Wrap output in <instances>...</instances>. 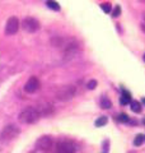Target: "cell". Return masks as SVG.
<instances>
[{
  "label": "cell",
  "instance_id": "6da1fadb",
  "mask_svg": "<svg viewBox=\"0 0 145 153\" xmlns=\"http://www.w3.org/2000/svg\"><path fill=\"white\" fill-rule=\"evenodd\" d=\"M40 117H41L40 111L37 110V107H32V106L27 107L26 110H23V111L19 114V121L22 124H27V125L37 123Z\"/></svg>",
  "mask_w": 145,
  "mask_h": 153
},
{
  "label": "cell",
  "instance_id": "7a4b0ae2",
  "mask_svg": "<svg viewBox=\"0 0 145 153\" xmlns=\"http://www.w3.org/2000/svg\"><path fill=\"white\" fill-rule=\"evenodd\" d=\"M76 88L74 85H62L57 89L56 92V97L60 100V101H69L75 96Z\"/></svg>",
  "mask_w": 145,
  "mask_h": 153
},
{
  "label": "cell",
  "instance_id": "3957f363",
  "mask_svg": "<svg viewBox=\"0 0 145 153\" xmlns=\"http://www.w3.org/2000/svg\"><path fill=\"white\" fill-rule=\"evenodd\" d=\"M19 128H17L16 125H7L5 128L1 130L0 134V139L3 142H10L14 138H17L19 135Z\"/></svg>",
  "mask_w": 145,
  "mask_h": 153
},
{
  "label": "cell",
  "instance_id": "277c9868",
  "mask_svg": "<svg viewBox=\"0 0 145 153\" xmlns=\"http://www.w3.org/2000/svg\"><path fill=\"white\" fill-rule=\"evenodd\" d=\"M76 147L71 140L61 139L56 143V153H75Z\"/></svg>",
  "mask_w": 145,
  "mask_h": 153
},
{
  "label": "cell",
  "instance_id": "5b68a950",
  "mask_svg": "<svg viewBox=\"0 0 145 153\" xmlns=\"http://www.w3.org/2000/svg\"><path fill=\"white\" fill-rule=\"evenodd\" d=\"M22 27H23V30L26 32H28V33H35V32H37L38 30H40L41 26H40V22H38L36 18L27 17V18L23 19Z\"/></svg>",
  "mask_w": 145,
  "mask_h": 153
},
{
  "label": "cell",
  "instance_id": "8992f818",
  "mask_svg": "<svg viewBox=\"0 0 145 153\" xmlns=\"http://www.w3.org/2000/svg\"><path fill=\"white\" fill-rule=\"evenodd\" d=\"M52 146H54V140L48 135H43L41 138H38V140L36 142V148L43 152H48L52 148Z\"/></svg>",
  "mask_w": 145,
  "mask_h": 153
},
{
  "label": "cell",
  "instance_id": "52a82bcc",
  "mask_svg": "<svg viewBox=\"0 0 145 153\" xmlns=\"http://www.w3.org/2000/svg\"><path fill=\"white\" fill-rule=\"evenodd\" d=\"M19 30V21L17 17H10L7 21V25H5V35L8 36H12L14 33H17Z\"/></svg>",
  "mask_w": 145,
  "mask_h": 153
},
{
  "label": "cell",
  "instance_id": "ba28073f",
  "mask_svg": "<svg viewBox=\"0 0 145 153\" xmlns=\"http://www.w3.org/2000/svg\"><path fill=\"white\" fill-rule=\"evenodd\" d=\"M40 87H41V83L37 76H31L26 82V84H24V91L27 93H36L40 89Z\"/></svg>",
  "mask_w": 145,
  "mask_h": 153
},
{
  "label": "cell",
  "instance_id": "9c48e42d",
  "mask_svg": "<svg viewBox=\"0 0 145 153\" xmlns=\"http://www.w3.org/2000/svg\"><path fill=\"white\" fill-rule=\"evenodd\" d=\"M130 101H131V94H130V92L122 91V94H121V103L127 105V103H130Z\"/></svg>",
  "mask_w": 145,
  "mask_h": 153
},
{
  "label": "cell",
  "instance_id": "30bf717a",
  "mask_svg": "<svg viewBox=\"0 0 145 153\" xmlns=\"http://www.w3.org/2000/svg\"><path fill=\"white\" fill-rule=\"evenodd\" d=\"M46 5L52 9V10H55V12H59L60 10V5H59V3L55 1V0H47L46 1Z\"/></svg>",
  "mask_w": 145,
  "mask_h": 153
},
{
  "label": "cell",
  "instance_id": "8fae6325",
  "mask_svg": "<svg viewBox=\"0 0 145 153\" xmlns=\"http://www.w3.org/2000/svg\"><path fill=\"white\" fill-rule=\"evenodd\" d=\"M107 116H101V117H98V119H97V120H95V126L97 128H101V126H104L106 125V124H107Z\"/></svg>",
  "mask_w": 145,
  "mask_h": 153
},
{
  "label": "cell",
  "instance_id": "7c38bea8",
  "mask_svg": "<svg viewBox=\"0 0 145 153\" xmlns=\"http://www.w3.org/2000/svg\"><path fill=\"white\" fill-rule=\"evenodd\" d=\"M101 106H102L103 108H111L112 107V102H111L107 97H104L103 96V97L101 98Z\"/></svg>",
  "mask_w": 145,
  "mask_h": 153
},
{
  "label": "cell",
  "instance_id": "4fadbf2b",
  "mask_svg": "<svg viewBox=\"0 0 145 153\" xmlns=\"http://www.w3.org/2000/svg\"><path fill=\"white\" fill-rule=\"evenodd\" d=\"M131 110L136 114L141 112V105H140V102L139 101H131Z\"/></svg>",
  "mask_w": 145,
  "mask_h": 153
},
{
  "label": "cell",
  "instance_id": "5bb4252c",
  "mask_svg": "<svg viewBox=\"0 0 145 153\" xmlns=\"http://www.w3.org/2000/svg\"><path fill=\"white\" fill-rule=\"evenodd\" d=\"M143 143H144V135L143 134H138V135L135 137V139H134V146L140 147Z\"/></svg>",
  "mask_w": 145,
  "mask_h": 153
},
{
  "label": "cell",
  "instance_id": "9a60e30c",
  "mask_svg": "<svg viewBox=\"0 0 145 153\" xmlns=\"http://www.w3.org/2000/svg\"><path fill=\"white\" fill-rule=\"evenodd\" d=\"M118 120L121 123H129L130 121V117L127 116L126 114H120V116H118Z\"/></svg>",
  "mask_w": 145,
  "mask_h": 153
},
{
  "label": "cell",
  "instance_id": "2e32d148",
  "mask_svg": "<svg viewBox=\"0 0 145 153\" xmlns=\"http://www.w3.org/2000/svg\"><path fill=\"white\" fill-rule=\"evenodd\" d=\"M101 8H102V10L104 13H109L111 12V5L108 3H103V4H101Z\"/></svg>",
  "mask_w": 145,
  "mask_h": 153
},
{
  "label": "cell",
  "instance_id": "e0dca14e",
  "mask_svg": "<svg viewBox=\"0 0 145 153\" xmlns=\"http://www.w3.org/2000/svg\"><path fill=\"white\" fill-rule=\"evenodd\" d=\"M87 87H88V89H94L97 87V80H89L88 84H87Z\"/></svg>",
  "mask_w": 145,
  "mask_h": 153
},
{
  "label": "cell",
  "instance_id": "ac0fdd59",
  "mask_svg": "<svg viewBox=\"0 0 145 153\" xmlns=\"http://www.w3.org/2000/svg\"><path fill=\"white\" fill-rule=\"evenodd\" d=\"M120 13H121V8H120V5H117V7H115V9H113V12H112V17H118L120 16Z\"/></svg>",
  "mask_w": 145,
  "mask_h": 153
},
{
  "label": "cell",
  "instance_id": "d6986e66",
  "mask_svg": "<svg viewBox=\"0 0 145 153\" xmlns=\"http://www.w3.org/2000/svg\"><path fill=\"white\" fill-rule=\"evenodd\" d=\"M141 30L145 32V23H143V25H141Z\"/></svg>",
  "mask_w": 145,
  "mask_h": 153
},
{
  "label": "cell",
  "instance_id": "ffe728a7",
  "mask_svg": "<svg viewBox=\"0 0 145 153\" xmlns=\"http://www.w3.org/2000/svg\"><path fill=\"white\" fill-rule=\"evenodd\" d=\"M143 18H144V21H145V12L143 13Z\"/></svg>",
  "mask_w": 145,
  "mask_h": 153
},
{
  "label": "cell",
  "instance_id": "44dd1931",
  "mask_svg": "<svg viewBox=\"0 0 145 153\" xmlns=\"http://www.w3.org/2000/svg\"><path fill=\"white\" fill-rule=\"evenodd\" d=\"M143 103H144V105H145V98H143Z\"/></svg>",
  "mask_w": 145,
  "mask_h": 153
},
{
  "label": "cell",
  "instance_id": "7402d4cb",
  "mask_svg": "<svg viewBox=\"0 0 145 153\" xmlns=\"http://www.w3.org/2000/svg\"><path fill=\"white\" fill-rule=\"evenodd\" d=\"M140 1H141V3H144V4H145V0H140Z\"/></svg>",
  "mask_w": 145,
  "mask_h": 153
},
{
  "label": "cell",
  "instance_id": "603a6c76",
  "mask_svg": "<svg viewBox=\"0 0 145 153\" xmlns=\"http://www.w3.org/2000/svg\"><path fill=\"white\" fill-rule=\"evenodd\" d=\"M144 142H145V135H144Z\"/></svg>",
  "mask_w": 145,
  "mask_h": 153
},
{
  "label": "cell",
  "instance_id": "cb8c5ba5",
  "mask_svg": "<svg viewBox=\"0 0 145 153\" xmlns=\"http://www.w3.org/2000/svg\"><path fill=\"white\" fill-rule=\"evenodd\" d=\"M144 61H145V55H144Z\"/></svg>",
  "mask_w": 145,
  "mask_h": 153
},
{
  "label": "cell",
  "instance_id": "d4e9b609",
  "mask_svg": "<svg viewBox=\"0 0 145 153\" xmlns=\"http://www.w3.org/2000/svg\"><path fill=\"white\" fill-rule=\"evenodd\" d=\"M144 124H145V119H144Z\"/></svg>",
  "mask_w": 145,
  "mask_h": 153
}]
</instances>
